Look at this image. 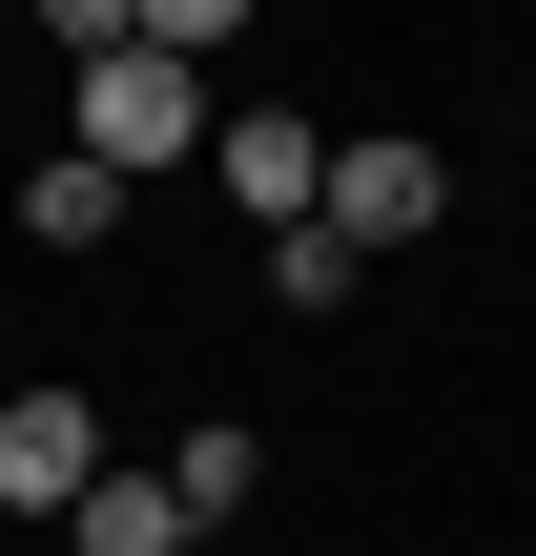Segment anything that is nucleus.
Here are the masks:
<instances>
[{"label": "nucleus", "mask_w": 536, "mask_h": 556, "mask_svg": "<svg viewBox=\"0 0 536 556\" xmlns=\"http://www.w3.org/2000/svg\"><path fill=\"white\" fill-rule=\"evenodd\" d=\"M269 289H289V309H351L372 248H351V227H269Z\"/></svg>", "instance_id": "7"}, {"label": "nucleus", "mask_w": 536, "mask_h": 556, "mask_svg": "<svg viewBox=\"0 0 536 556\" xmlns=\"http://www.w3.org/2000/svg\"><path fill=\"white\" fill-rule=\"evenodd\" d=\"M248 475H269V454H248V413H207V433L165 454V495H186V516H248Z\"/></svg>", "instance_id": "8"}, {"label": "nucleus", "mask_w": 536, "mask_h": 556, "mask_svg": "<svg viewBox=\"0 0 536 556\" xmlns=\"http://www.w3.org/2000/svg\"><path fill=\"white\" fill-rule=\"evenodd\" d=\"M103 227H124V165H83V144L21 165V248H103Z\"/></svg>", "instance_id": "5"}, {"label": "nucleus", "mask_w": 536, "mask_h": 556, "mask_svg": "<svg viewBox=\"0 0 536 556\" xmlns=\"http://www.w3.org/2000/svg\"><path fill=\"white\" fill-rule=\"evenodd\" d=\"M186 144H207V62L103 41V62H83V165H124V186H145V165H186Z\"/></svg>", "instance_id": "1"}, {"label": "nucleus", "mask_w": 536, "mask_h": 556, "mask_svg": "<svg viewBox=\"0 0 536 556\" xmlns=\"http://www.w3.org/2000/svg\"><path fill=\"white\" fill-rule=\"evenodd\" d=\"M62 536H83V556H186V536H207V516H186L165 475H103V495H83Z\"/></svg>", "instance_id": "6"}, {"label": "nucleus", "mask_w": 536, "mask_h": 556, "mask_svg": "<svg viewBox=\"0 0 536 556\" xmlns=\"http://www.w3.org/2000/svg\"><path fill=\"white\" fill-rule=\"evenodd\" d=\"M434 206H454V165H434V144H331V206H310V227H351V248H413Z\"/></svg>", "instance_id": "4"}, {"label": "nucleus", "mask_w": 536, "mask_h": 556, "mask_svg": "<svg viewBox=\"0 0 536 556\" xmlns=\"http://www.w3.org/2000/svg\"><path fill=\"white\" fill-rule=\"evenodd\" d=\"M227 21H248V0H124V41H165V62H207Z\"/></svg>", "instance_id": "9"}, {"label": "nucleus", "mask_w": 536, "mask_h": 556, "mask_svg": "<svg viewBox=\"0 0 536 556\" xmlns=\"http://www.w3.org/2000/svg\"><path fill=\"white\" fill-rule=\"evenodd\" d=\"M103 495V413L83 392H0V516H83Z\"/></svg>", "instance_id": "3"}, {"label": "nucleus", "mask_w": 536, "mask_h": 556, "mask_svg": "<svg viewBox=\"0 0 536 556\" xmlns=\"http://www.w3.org/2000/svg\"><path fill=\"white\" fill-rule=\"evenodd\" d=\"M207 186H227L248 227H310V206H331V124H289V103H248V124H207Z\"/></svg>", "instance_id": "2"}]
</instances>
